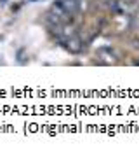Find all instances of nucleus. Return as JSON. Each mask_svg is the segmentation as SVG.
I'll return each mask as SVG.
<instances>
[{"label": "nucleus", "mask_w": 139, "mask_h": 154, "mask_svg": "<svg viewBox=\"0 0 139 154\" xmlns=\"http://www.w3.org/2000/svg\"><path fill=\"white\" fill-rule=\"evenodd\" d=\"M63 5H65V9L68 11V12H71V14L78 9V2H77V0H63Z\"/></svg>", "instance_id": "1"}, {"label": "nucleus", "mask_w": 139, "mask_h": 154, "mask_svg": "<svg viewBox=\"0 0 139 154\" xmlns=\"http://www.w3.org/2000/svg\"><path fill=\"white\" fill-rule=\"evenodd\" d=\"M132 46H134L136 49L139 48V40H138V38H134V40H132Z\"/></svg>", "instance_id": "2"}]
</instances>
